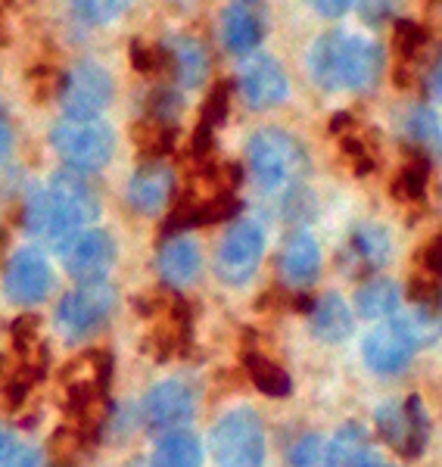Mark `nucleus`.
<instances>
[{
  "mask_svg": "<svg viewBox=\"0 0 442 467\" xmlns=\"http://www.w3.org/2000/svg\"><path fill=\"white\" fill-rule=\"evenodd\" d=\"M417 259H421L424 275H430V277H437V281H439V277H442V234H437V237H433L430 244L417 253Z\"/></svg>",
  "mask_w": 442,
  "mask_h": 467,
  "instance_id": "40",
  "label": "nucleus"
},
{
  "mask_svg": "<svg viewBox=\"0 0 442 467\" xmlns=\"http://www.w3.org/2000/svg\"><path fill=\"white\" fill-rule=\"evenodd\" d=\"M134 144L140 147L144 160H166L178 144V125L156 122V119H140L134 125Z\"/></svg>",
  "mask_w": 442,
  "mask_h": 467,
  "instance_id": "29",
  "label": "nucleus"
},
{
  "mask_svg": "<svg viewBox=\"0 0 442 467\" xmlns=\"http://www.w3.org/2000/svg\"><path fill=\"white\" fill-rule=\"evenodd\" d=\"M156 268H159L162 284L171 290L190 287L193 281L203 271V253H200L197 240L184 237V234H175L162 244L159 259H156Z\"/></svg>",
  "mask_w": 442,
  "mask_h": 467,
  "instance_id": "19",
  "label": "nucleus"
},
{
  "mask_svg": "<svg viewBox=\"0 0 442 467\" xmlns=\"http://www.w3.org/2000/svg\"><path fill=\"white\" fill-rule=\"evenodd\" d=\"M50 191L57 193L59 200L66 202V206L72 209L75 215L81 218V222H94L97 215H100V193H97V187L87 181L85 171H72V169H63L57 171L54 178H50Z\"/></svg>",
  "mask_w": 442,
  "mask_h": 467,
  "instance_id": "23",
  "label": "nucleus"
},
{
  "mask_svg": "<svg viewBox=\"0 0 442 467\" xmlns=\"http://www.w3.org/2000/svg\"><path fill=\"white\" fill-rule=\"evenodd\" d=\"M59 255H63L66 271L78 284H103L112 265H116L118 246L109 231L91 228V231H81Z\"/></svg>",
  "mask_w": 442,
  "mask_h": 467,
  "instance_id": "12",
  "label": "nucleus"
},
{
  "mask_svg": "<svg viewBox=\"0 0 442 467\" xmlns=\"http://www.w3.org/2000/svg\"><path fill=\"white\" fill-rule=\"evenodd\" d=\"M314 10H318V16L336 19V16H343V13H349V4L346 0H318Z\"/></svg>",
  "mask_w": 442,
  "mask_h": 467,
  "instance_id": "45",
  "label": "nucleus"
},
{
  "mask_svg": "<svg viewBox=\"0 0 442 467\" xmlns=\"http://www.w3.org/2000/svg\"><path fill=\"white\" fill-rule=\"evenodd\" d=\"M343 50H346V35L343 32H327L312 44L309 72L318 88L343 90Z\"/></svg>",
  "mask_w": 442,
  "mask_h": 467,
  "instance_id": "22",
  "label": "nucleus"
},
{
  "mask_svg": "<svg viewBox=\"0 0 442 467\" xmlns=\"http://www.w3.org/2000/svg\"><path fill=\"white\" fill-rule=\"evenodd\" d=\"M309 327L312 337L318 343H343L352 337L355 318H352V308L346 306V299L336 296V293H324L318 296L309 308Z\"/></svg>",
  "mask_w": 442,
  "mask_h": 467,
  "instance_id": "21",
  "label": "nucleus"
},
{
  "mask_svg": "<svg viewBox=\"0 0 442 467\" xmlns=\"http://www.w3.org/2000/svg\"><path fill=\"white\" fill-rule=\"evenodd\" d=\"M10 467H47V462H44V455L37 449H22L16 451V458L10 462Z\"/></svg>",
  "mask_w": 442,
  "mask_h": 467,
  "instance_id": "43",
  "label": "nucleus"
},
{
  "mask_svg": "<svg viewBox=\"0 0 442 467\" xmlns=\"http://www.w3.org/2000/svg\"><path fill=\"white\" fill-rule=\"evenodd\" d=\"M277 268H281L283 281L290 290L303 293L309 290L321 275V246L314 244L305 231H296L283 240V250L277 255Z\"/></svg>",
  "mask_w": 442,
  "mask_h": 467,
  "instance_id": "17",
  "label": "nucleus"
},
{
  "mask_svg": "<svg viewBox=\"0 0 442 467\" xmlns=\"http://www.w3.org/2000/svg\"><path fill=\"white\" fill-rule=\"evenodd\" d=\"M228 109H231V85L228 81H219V85L206 94L203 109H200V125L215 131L219 125L228 122Z\"/></svg>",
  "mask_w": 442,
  "mask_h": 467,
  "instance_id": "35",
  "label": "nucleus"
},
{
  "mask_svg": "<svg viewBox=\"0 0 442 467\" xmlns=\"http://www.w3.org/2000/svg\"><path fill=\"white\" fill-rule=\"evenodd\" d=\"M265 424L252 409L228 411L212 427V455L219 467H265Z\"/></svg>",
  "mask_w": 442,
  "mask_h": 467,
  "instance_id": "3",
  "label": "nucleus"
},
{
  "mask_svg": "<svg viewBox=\"0 0 442 467\" xmlns=\"http://www.w3.org/2000/svg\"><path fill=\"white\" fill-rule=\"evenodd\" d=\"M131 63H134V69L144 72V75L166 72V54H162V44L131 41Z\"/></svg>",
  "mask_w": 442,
  "mask_h": 467,
  "instance_id": "36",
  "label": "nucleus"
},
{
  "mask_svg": "<svg viewBox=\"0 0 442 467\" xmlns=\"http://www.w3.org/2000/svg\"><path fill=\"white\" fill-rule=\"evenodd\" d=\"M237 88H240V97H243L246 107L256 109V112L277 107V103H283L290 94L287 72H283L281 63L268 54L243 57L240 72H237Z\"/></svg>",
  "mask_w": 442,
  "mask_h": 467,
  "instance_id": "11",
  "label": "nucleus"
},
{
  "mask_svg": "<svg viewBox=\"0 0 442 467\" xmlns=\"http://www.w3.org/2000/svg\"><path fill=\"white\" fill-rule=\"evenodd\" d=\"M197 411V396L187 387L184 380H166L159 387H153L144 396V405H140V418H144V427L159 436L184 431V424L193 418Z\"/></svg>",
  "mask_w": 442,
  "mask_h": 467,
  "instance_id": "13",
  "label": "nucleus"
},
{
  "mask_svg": "<svg viewBox=\"0 0 442 467\" xmlns=\"http://www.w3.org/2000/svg\"><path fill=\"white\" fill-rule=\"evenodd\" d=\"M402 138L411 147V156L417 160H437L442 153V128L439 119L427 107H411L402 119Z\"/></svg>",
  "mask_w": 442,
  "mask_h": 467,
  "instance_id": "24",
  "label": "nucleus"
},
{
  "mask_svg": "<svg viewBox=\"0 0 442 467\" xmlns=\"http://www.w3.org/2000/svg\"><path fill=\"white\" fill-rule=\"evenodd\" d=\"M246 165L265 193L296 191L312 169L303 140L283 128H259L246 144Z\"/></svg>",
  "mask_w": 442,
  "mask_h": 467,
  "instance_id": "1",
  "label": "nucleus"
},
{
  "mask_svg": "<svg viewBox=\"0 0 442 467\" xmlns=\"http://www.w3.org/2000/svg\"><path fill=\"white\" fill-rule=\"evenodd\" d=\"M268 19L259 4H231L221 13V37L231 54L252 57V50L265 41Z\"/></svg>",
  "mask_w": 442,
  "mask_h": 467,
  "instance_id": "16",
  "label": "nucleus"
},
{
  "mask_svg": "<svg viewBox=\"0 0 442 467\" xmlns=\"http://www.w3.org/2000/svg\"><path fill=\"white\" fill-rule=\"evenodd\" d=\"M417 349H421V346H417V337L411 334L406 318L380 321L362 343V356L368 361L371 371H377V374L402 371V368L415 358Z\"/></svg>",
  "mask_w": 442,
  "mask_h": 467,
  "instance_id": "10",
  "label": "nucleus"
},
{
  "mask_svg": "<svg viewBox=\"0 0 442 467\" xmlns=\"http://www.w3.org/2000/svg\"><path fill=\"white\" fill-rule=\"evenodd\" d=\"M175 200V171L166 160H144L128 181V206L138 215H159Z\"/></svg>",
  "mask_w": 442,
  "mask_h": 467,
  "instance_id": "14",
  "label": "nucleus"
},
{
  "mask_svg": "<svg viewBox=\"0 0 442 467\" xmlns=\"http://www.w3.org/2000/svg\"><path fill=\"white\" fill-rule=\"evenodd\" d=\"M287 467H334L331 464V449L321 436H303L287 455Z\"/></svg>",
  "mask_w": 442,
  "mask_h": 467,
  "instance_id": "33",
  "label": "nucleus"
},
{
  "mask_svg": "<svg viewBox=\"0 0 442 467\" xmlns=\"http://www.w3.org/2000/svg\"><path fill=\"white\" fill-rule=\"evenodd\" d=\"M153 467H203V446L190 431L166 433L153 449Z\"/></svg>",
  "mask_w": 442,
  "mask_h": 467,
  "instance_id": "27",
  "label": "nucleus"
},
{
  "mask_svg": "<svg viewBox=\"0 0 442 467\" xmlns=\"http://www.w3.org/2000/svg\"><path fill=\"white\" fill-rule=\"evenodd\" d=\"M408 296L411 303L417 306H442V290H439V281L430 275L424 277H411V287H408Z\"/></svg>",
  "mask_w": 442,
  "mask_h": 467,
  "instance_id": "39",
  "label": "nucleus"
},
{
  "mask_svg": "<svg viewBox=\"0 0 442 467\" xmlns=\"http://www.w3.org/2000/svg\"><path fill=\"white\" fill-rule=\"evenodd\" d=\"M22 222H26V231L32 234V237L44 240V244H50L59 253H63L81 234V228H85V222H81L50 187H41V191H35L32 197L26 200Z\"/></svg>",
  "mask_w": 442,
  "mask_h": 467,
  "instance_id": "8",
  "label": "nucleus"
},
{
  "mask_svg": "<svg viewBox=\"0 0 442 467\" xmlns=\"http://www.w3.org/2000/svg\"><path fill=\"white\" fill-rule=\"evenodd\" d=\"M0 44H6V32H4V26H0Z\"/></svg>",
  "mask_w": 442,
  "mask_h": 467,
  "instance_id": "47",
  "label": "nucleus"
},
{
  "mask_svg": "<svg viewBox=\"0 0 442 467\" xmlns=\"http://www.w3.org/2000/svg\"><path fill=\"white\" fill-rule=\"evenodd\" d=\"M389 231L377 222H365L349 234L346 250H343V268H349L352 275H371V271L384 268L389 259Z\"/></svg>",
  "mask_w": 442,
  "mask_h": 467,
  "instance_id": "18",
  "label": "nucleus"
},
{
  "mask_svg": "<svg viewBox=\"0 0 442 467\" xmlns=\"http://www.w3.org/2000/svg\"><path fill=\"white\" fill-rule=\"evenodd\" d=\"M19 451V442H16V433L10 427L0 424V467H10V462L16 458Z\"/></svg>",
  "mask_w": 442,
  "mask_h": 467,
  "instance_id": "41",
  "label": "nucleus"
},
{
  "mask_svg": "<svg viewBox=\"0 0 442 467\" xmlns=\"http://www.w3.org/2000/svg\"><path fill=\"white\" fill-rule=\"evenodd\" d=\"M166 72H171L175 88H200L209 78V50L197 35H169L162 41Z\"/></svg>",
  "mask_w": 442,
  "mask_h": 467,
  "instance_id": "15",
  "label": "nucleus"
},
{
  "mask_svg": "<svg viewBox=\"0 0 442 467\" xmlns=\"http://www.w3.org/2000/svg\"><path fill=\"white\" fill-rule=\"evenodd\" d=\"M118 308L116 287L103 284H78L57 306V330L66 340H87L100 334Z\"/></svg>",
  "mask_w": 442,
  "mask_h": 467,
  "instance_id": "4",
  "label": "nucleus"
},
{
  "mask_svg": "<svg viewBox=\"0 0 442 467\" xmlns=\"http://www.w3.org/2000/svg\"><path fill=\"white\" fill-rule=\"evenodd\" d=\"M427 175H430V162L417 160V156H411V160L399 169L396 181H393V197H399V200H406V202L424 200Z\"/></svg>",
  "mask_w": 442,
  "mask_h": 467,
  "instance_id": "30",
  "label": "nucleus"
},
{
  "mask_svg": "<svg viewBox=\"0 0 442 467\" xmlns=\"http://www.w3.org/2000/svg\"><path fill=\"white\" fill-rule=\"evenodd\" d=\"M265 255V231L252 218H237L215 250V275L231 287H243Z\"/></svg>",
  "mask_w": 442,
  "mask_h": 467,
  "instance_id": "6",
  "label": "nucleus"
},
{
  "mask_svg": "<svg viewBox=\"0 0 442 467\" xmlns=\"http://www.w3.org/2000/svg\"><path fill=\"white\" fill-rule=\"evenodd\" d=\"M358 10H362V19L365 22H371V26H380L384 19L393 16L396 6L393 4H362Z\"/></svg>",
  "mask_w": 442,
  "mask_h": 467,
  "instance_id": "42",
  "label": "nucleus"
},
{
  "mask_svg": "<svg viewBox=\"0 0 442 467\" xmlns=\"http://www.w3.org/2000/svg\"><path fill=\"white\" fill-rule=\"evenodd\" d=\"M327 449H331L334 467H374L377 464V455H374V449H371V433L365 431L362 424H355V420L343 424Z\"/></svg>",
  "mask_w": 442,
  "mask_h": 467,
  "instance_id": "25",
  "label": "nucleus"
},
{
  "mask_svg": "<svg viewBox=\"0 0 442 467\" xmlns=\"http://www.w3.org/2000/svg\"><path fill=\"white\" fill-rule=\"evenodd\" d=\"M340 144H343V153H346V160L352 162V169H355V175H368L374 171V156L371 150L365 147L362 138H355V134H340Z\"/></svg>",
  "mask_w": 442,
  "mask_h": 467,
  "instance_id": "38",
  "label": "nucleus"
},
{
  "mask_svg": "<svg viewBox=\"0 0 442 467\" xmlns=\"http://www.w3.org/2000/svg\"><path fill=\"white\" fill-rule=\"evenodd\" d=\"M112 100V75L94 59H81L59 78V103L69 119H100Z\"/></svg>",
  "mask_w": 442,
  "mask_h": 467,
  "instance_id": "7",
  "label": "nucleus"
},
{
  "mask_svg": "<svg viewBox=\"0 0 442 467\" xmlns=\"http://www.w3.org/2000/svg\"><path fill=\"white\" fill-rule=\"evenodd\" d=\"M184 109V97L181 88H171V85H159L149 90L147 103H144V119H156V122H169L178 125V116Z\"/></svg>",
  "mask_w": 442,
  "mask_h": 467,
  "instance_id": "31",
  "label": "nucleus"
},
{
  "mask_svg": "<svg viewBox=\"0 0 442 467\" xmlns=\"http://www.w3.org/2000/svg\"><path fill=\"white\" fill-rule=\"evenodd\" d=\"M50 290H54V268H50L47 255L35 246H26V250L10 255L4 268V293L13 306H41L50 296Z\"/></svg>",
  "mask_w": 442,
  "mask_h": 467,
  "instance_id": "9",
  "label": "nucleus"
},
{
  "mask_svg": "<svg viewBox=\"0 0 442 467\" xmlns=\"http://www.w3.org/2000/svg\"><path fill=\"white\" fill-rule=\"evenodd\" d=\"M125 6L128 4H118V0H78L72 4V13L85 22H109L118 13H125Z\"/></svg>",
  "mask_w": 442,
  "mask_h": 467,
  "instance_id": "37",
  "label": "nucleus"
},
{
  "mask_svg": "<svg viewBox=\"0 0 442 467\" xmlns=\"http://www.w3.org/2000/svg\"><path fill=\"white\" fill-rule=\"evenodd\" d=\"M374 427L389 449L402 458H421L430 446V414L421 396H408L402 402H384L374 414Z\"/></svg>",
  "mask_w": 442,
  "mask_h": 467,
  "instance_id": "5",
  "label": "nucleus"
},
{
  "mask_svg": "<svg viewBox=\"0 0 442 467\" xmlns=\"http://www.w3.org/2000/svg\"><path fill=\"white\" fill-rule=\"evenodd\" d=\"M243 365H246V374H250L252 387L259 389V393L272 396V399H283L290 396V389H293V380H290V374L283 371L281 365H277L274 358L262 356V352L250 349L243 356Z\"/></svg>",
  "mask_w": 442,
  "mask_h": 467,
  "instance_id": "28",
  "label": "nucleus"
},
{
  "mask_svg": "<svg viewBox=\"0 0 442 467\" xmlns=\"http://www.w3.org/2000/svg\"><path fill=\"white\" fill-rule=\"evenodd\" d=\"M406 321L417 346H433L442 337V306H417Z\"/></svg>",
  "mask_w": 442,
  "mask_h": 467,
  "instance_id": "34",
  "label": "nucleus"
},
{
  "mask_svg": "<svg viewBox=\"0 0 442 467\" xmlns=\"http://www.w3.org/2000/svg\"><path fill=\"white\" fill-rule=\"evenodd\" d=\"M384 47L371 37L346 35V54H343V85L346 90H371L384 72Z\"/></svg>",
  "mask_w": 442,
  "mask_h": 467,
  "instance_id": "20",
  "label": "nucleus"
},
{
  "mask_svg": "<svg viewBox=\"0 0 442 467\" xmlns=\"http://www.w3.org/2000/svg\"><path fill=\"white\" fill-rule=\"evenodd\" d=\"M427 88H430L433 97H442V54L433 59L430 72H427Z\"/></svg>",
  "mask_w": 442,
  "mask_h": 467,
  "instance_id": "46",
  "label": "nucleus"
},
{
  "mask_svg": "<svg viewBox=\"0 0 442 467\" xmlns=\"http://www.w3.org/2000/svg\"><path fill=\"white\" fill-rule=\"evenodd\" d=\"M399 284L389 281V277H371L365 281L355 293V308L362 318L368 321H389L399 308Z\"/></svg>",
  "mask_w": 442,
  "mask_h": 467,
  "instance_id": "26",
  "label": "nucleus"
},
{
  "mask_svg": "<svg viewBox=\"0 0 442 467\" xmlns=\"http://www.w3.org/2000/svg\"><path fill=\"white\" fill-rule=\"evenodd\" d=\"M374 467H396V464H380V462H377V464H374Z\"/></svg>",
  "mask_w": 442,
  "mask_h": 467,
  "instance_id": "48",
  "label": "nucleus"
},
{
  "mask_svg": "<svg viewBox=\"0 0 442 467\" xmlns=\"http://www.w3.org/2000/svg\"><path fill=\"white\" fill-rule=\"evenodd\" d=\"M427 41H430V32H427L421 22L396 19V50H399L402 69H411V66H415V59L421 57Z\"/></svg>",
  "mask_w": 442,
  "mask_h": 467,
  "instance_id": "32",
  "label": "nucleus"
},
{
  "mask_svg": "<svg viewBox=\"0 0 442 467\" xmlns=\"http://www.w3.org/2000/svg\"><path fill=\"white\" fill-rule=\"evenodd\" d=\"M50 147L72 171H97L116 153V131L103 119L63 116L50 128Z\"/></svg>",
  "mask_w": 442,
  "mask_h": 467,
  "instance_id": "2",
  "label": "nucleus"
},
{
  "mask_svg": "<svg viewBox=\"0 0 442 467\" xmlns=\"http://www.w3.org/2000/svg\"><path fill=\"white\" fill-rule=\"evenodd\" d=\"M10 153H13V125H10V119H6V112L0 109V162Z\"/></svg>",
  "mask_w": 442,
  "mask_h": 467,
  "instance_id": "44",
  "label": "nucleus"
}]
</instances>
